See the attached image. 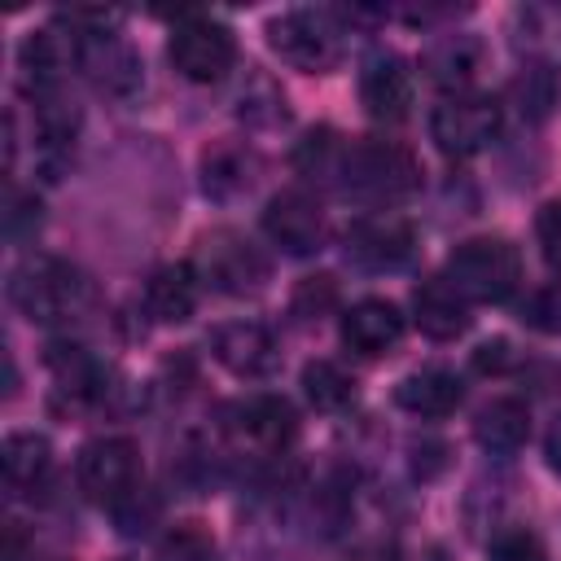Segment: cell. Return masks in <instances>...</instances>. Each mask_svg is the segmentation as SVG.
Segmentation results:
<instances>
[{"label": "cell", "mask_w": 561, "mask_h": 561, "mask_svg": "<svg viewBox=\"0 0 561 561\" xmlns=\"http://www.w3.org/2000/svg\"><path fill=\"white\" fill-rule=\"evenodd\" d=\"M9 302L31 324H70L75 316L88 311L92 285L75 263L53 254H31L9 276Z\"/></svg>", "instance_id": "6da1fadb"}, {"label": "cell", "mask_w": 561, "mask_h": 561, "mask_svg": "<svg viewBox=\"0 0 561 561\" xmlns=\"http://www.w3.org/2000/svg\"><path fill=\"white\" fill-rule=\"evenodd\" d=\"M337 188L368 206H390L421 188V162L399 140H377V136L346 140Z\"/></svg>", "instance_id": "7a4b0ae2"}, {"label": "cell", "mask_w": 561, "mask_h": 561, "mask_svg": "<svg viewBox=\"0 0 561 561\" xmlns=\"http://www.w3.org/2000/svg\"><path fill=\"white\" fill-rule=\"evenodd\" d=\"M267 44L285 66H294L302 75H329L346 57V31H342L337 13H329V9H289V13L272 18Z\"/></svg>", "instance_id": "3957f363"}, {"label": "cell", "mask_w": 561, "mask_h": 561, "mask_svg": "<svg viewBox=\"0 0 561 561\" xmlns=\"http://www.w3.org/2000/svg\"><path fill=\"white\" fill-rule=\"evenodd\" d=\"M447 285L465 302H504L522 285V254L504 237H469L447 254Z\"/></svg>", "instance_id": "277c9868"}, {"label": "cell", "mask_w": 561, "mask_h": 561, "mask_svg": "<svg viewBox=\"0 0 561 561\" xmlns=\"http://www.w3.org/2000/svg\"><path fill=\"white\" fill-rule=\"evenodd\" d=\"M504 110L495 96L482 92H451L443 105H434L430 114V140L447 153V158H473L482 153L495 136H500Z\"/></svg>", "instance_id": "5b68a950"}, {"label": "cell", "mask_w": 561, "mask_h": 561, "mask_svg": "<svg viewBox=\"0 0 561 561\" xmlns=\"http://www.w3.org/2000/svg\"><path fill=\"white\" fill-rule=\"evenodd\" d=\"M197 276L210 285V289H219V294H232V298H241V294H254V289H263V280H267V259H263V250L245 237V232H237V228H210L202 241H197Z\"/></svg>", "instance_id": "8992f818"}, {"label": "cell", "mask_w": 561, "mask_h": 561, "mask_svg": "<svg viewBox=\"0 0 561 561\" xmlns=\"http://www.w3.org/2000/svg\"><path fill=\"white\" fill-rule=\"evenodd\" d=\"M167 53H171V66L188 83H219L232 70V61H237V39H232V31L219 18L184 13L171 26Z\"/></svg>", "instance_id": "52a82bcc"}, {"label": "cell", "mask_w": 561, "mask_h": 561, "mask_svg": "<svg viewBox=\"0 0 561 561\" xmlns=\"http://www.w3.org/2000/svg\"><path fill=\"white\" fill-rule=\"evenodd\" d=\"M224 434L241 451L276 456L294 443L298 416H294L289 399H280V394H250V399H241L224 412Z\"/></svg>", "instance_id": "ba28073f"}, {"label": "cell", "mask_w": 561, "mask_h": 561, "mask_svg": "<svg viewBox=\"0 0 561 561\" xmlns=\"http://www.w3.org/2000/svg\"><path fill=\"white\" fill-rule=\"evenodd\" d=\"M75 478L88 500L114 508L123 495H131L140 486V451L131 438H96L79 451Z\"/></svg>", "instance_id": "9c48e42d"}, {"label": "cell", "mask_w": 561, "mask_h": 561, "mask_svg": "<svg viewBox=\"0 0 561 561\" xmlns=\"http://www.w3.org/2000/svg\"><path fill=\"white\" fill-rule=\"evenodd\" d=\"M416 254V232L403 215H359L346 228V259L368 272H399Z\"/></svg>", "instance_id": "30bf717a"}, {"label": "cell", "mask_w": 561, "mask_h": 561, "mask_svg": "<svg viewBox=\"0 0 561 561\" xmlns=\"http://www.w3.org/2000/svg\"><path fill=\"white\" fill-rule=\"evenodd\" d=\"M263 232L272 237V245H280L294 259L316 254L324 245V210L307 188H285V193H276L267 202Z\"/></svg>", "instance_id": "8fae6325"}, {"label": "cell", "mask_w": 561, "mask_h": 561, "mask_svg": "<svg viewBox=\"0 0 561 561\" xmlns=\"http://www.w3.org/2000/svg\"><path fill=\"white\" fill-rule=\"evenodd\" d=\"M359 105L373 123H403L412 114V70L394 53H373L359 66Z\"/></svg>", "instance_id": "7c38bea8"}, {"label": "cell", "mask_w": 561, "mask_h": 561, "mask_svg": "<svg viewBox=\"0 0 561 561\" xmlns=\"http://www.w3.org/2000/svg\"><path fill=\"white\" fill-rule=\"evenodd\" d=\"M210 355L237 377H267L280 364V342L259 320H228L210 333Z\"/></svg>", "instance_id": "4fadbf2b"}, {"label": "cell", "mask_w": 561, "mask_h": 561, "mask_svg": "<svg viewBox=\"0 0 561 561\" xmlns=\"http://www.w3.org/2000/svg\"><path fill=\"white\" fill-rule=\"evenodd\" d=\"M403 337V311L390 298H359L342 311V342L355 355H386Z\"/></svg>", "instance_id": "5bb4252c"}, {"label": "cell", "mask_w": 561, "mask_h": 561, "mask_svg": "<svg viewBox=\"0 0 561 561\" xmlns=\"http://www.w3.org/2000/svg\"><path fill=\"white\" fill-rule=\"evenodd\" d=\"M394 403H399L403 412L421 416V421H443V416H451V412L465 403V381H460L451 368L430 364V368L408 373V377L394 386Z\"/></svg>", "instance_id": "9a60e30c"}, {"label": "cell", "mask_w": 561, "mask_h": 561, "mask_svg": "<svg viewBox=\"0 0 561 561\" xmlns=\"http://www.w3.org/2000/svg\"><path fill=\"white\" fill-rule=\"evenodd\" d=\"M412 320L425 337L451 342L469 329V302L447 285V276H430L412 289Z\"/></svg>", "instance_id": "2e32d148"}, {"label": "cell", "mask_w": 561, "mask_h": 561, "mask_svg": "<svg viewBox=\"0 0 561 561\" xmlns=\"http://www.w3.org/2000/svg\"><path fill=\"white\" fill-rule=\"evenodd\" d=\"M197 267L193 263H162L145 280V311L158 324H184L197 311Z\"/></svg>", "instance_id": "e0dca14e"}, {"label": "cell", "mask_w": 561, "mask_h": 561, "mask_svg": "<svg viewBox=\"0 0 561 561\" xmlns=\"http://www.w3.org/2000/svg\"><path fill=\"white\" fill-rule=\"evenodd\" d=\"M254 171H259V158L237 140H219L202 153V188L215 202H232V197L250 193Z\"/></svg>", "instance_id": "ac0fdd59"}, {"label": "cell", "mask_w": 561, "mask_h": 561, "mask_svg": "<svg viewBox=\"0 0 561 561\" xmlns=\"http://www.w3.org/2000/svg\"><path fill=\"white\" fill-rule=\"evenodd\" d=\"M473 438L491 451V456H513L522 451V443L530 438V408L522 399H491L478 421H473Z\"/></svg>", "instance_id": "d6986e66"}, {"label": "cell", "mask_w": 561, "mask_h": 561, "mask_svg": "<svg viewBox=\"0 0 561 561\" xmlns=\"http://www.w3.org/2000/svg\"><path fill=\"white\" fill-rule=\"evenodd\" d=\"M0 465H4V482H9V491L26 495V491H35V486L48 478V469H53V447H48L44 434H35V430H18V434L4 438V447H0Z\"/></svg>", "instance_id": "ffe728a7"}, {"label": "cell", "mask_w": 561, "mask_h": 561, "mask_svg": "<svg viewBox=\"0 0 561 561\" xmlns=\"http://www.w3.org/2000/svg\"><path fill=\"white\" fill-rule=\"evenodd\" d=\"M421 70H425L438 88H456V92H460V88L473 79V70H478V44H473L469 35H447V39H438V44L425 48Z\"/></svg>", "instance_id": "44dd1931"}, {"label": "cell", "mask_w": 561, "mask_h": 561, "mask_svg": "<svg viewBox=\"0 0 561 561\" xmlns=\"http://www.w3.org/2000/svg\"><path fill=\"white\" fill-rule=\"evenodd\" d=\"M302 394L320 412H342L355 399V377L342 364H333V359H311L302 368Z\"/></svg>", "instance_id": "7402d4cb"}, {"label": "cell", "mask_w": 561, "mask_h": 561, "mask_svg": "<svg viewBox=\"0 0 561 561\" xmlns=\"http://www.w3.org/2000/svg\"><path fill=\"white\" fill-rule=\"evenodd\" d=\"M522 22V48L561 61V4H530L517 13Z\"/></svg>", "instance_id": "603a6c76"}, {"label": "cell", "mask_w": 561, "mask_h": 561, "mask_svg": "<svg viewBox=\"0 0 561 561\" xmlns=\"http://www.w3.org/2000/svg\"><path fill=\"white\" fill-rule=\"evenodd\" d=\"M158 561H219V548L197 526H175L158 543Z\"/></svg>", "instance_id": "cb8c5ba5"}, {"label": "cell", "mask_w": 561, "mask_h": 561, "mask_svg": "<svg viewBox=\"0 0 561 561\" xmlns=\"http://www.w3.org/2000/svg\"><path fill=\"white\" fill-rule=\"evenodd\" d=\"M522 320L539 333H561V285H539L522 302Z\"/></svg>", "instance_id": "d4e9b609"}, {"label": "cell", "mask_w": 561, "mask_h": 561, "mask_svg": "<svg viewBox=\"0 0 561 561\" xmlns=\"http://www.w3.org/2000/svg\"><path fill=\"white\" fill-rule=\"evenodd\" d=\"M110 513H114V522H118V530H123V535H145V530H149V522L158 517V500H153L145 486H136V491H131V495H123Z\"/></svg>", "instance_id": "484cf974"}, {"label": "cell", "mask_w": 561, "mask_h": 561, "mask_svg": "<svg viewBox=\"0 0 561 561\" xmlns=\"http://www.w3.org/2000/svg\"><path fill=\"white\" fill-rule=\"evenodd\" d=\"M535 237H539V250H543L548 267L561 272V197L539 206V215H535Z\"/></svg>", "instance_id": "4316f807"}, {"label": "cell", "mask_w": 561, "mask_h": 561, "mask_svg": "<svg viewBox=\"0 0 561 561\" xmlns=\"http://www.w3.org/2000/svg\"><path fill=\"white\" fill-rule=\"evenodd\" d=\"M491 561H543V548L530 530H500L491 539Z\"/></svg>", "instance_id": "83f0119b"}, {"label": "cell", "mask_w": 561, "mask_h": 561, "mask_svg": "<svg viewBox=\"0 0 561 561\" xmlns=\"http://www.w3.org/2000/svg\"><path fill=\"white\" fill-rule=\"evenodd\" d=\"M333 302H337V289H333L329 276H307V280L298 285V294H294V311H298V316H320V311H329Z\"/></svg>", "instance_id": "f1b7e54d"}, {"label": "cell", "mask_w": 561, "mask_h": 561, "mask_svg": "<svg viewBox=\"0 0 561 561\" xmlns=\"http://www.w3.org/2000/svg\"><path fill=\"white\" fill-rule=\"evenodd\" d=\"M39 224V202L35 197H9V210H4V228H9V237H22L26 228H35Z\"/></svg>", "instance_id": "f546056e"}, {"label": "cell", "mask_w": 561, "mask_h": 561, "mask_svg": "<svg viewBox=\"0 0 561 561\" xmlns=\"http://www.w3.org/2000/svg\"><path fill=\"white\" fill-rule=\"evenodd\" d=\"M504 359H508V346H504V342H486V346L478 351V359H473V364L486 373V368H500Z\"/></svg>", "instance_id": "4dcf8cb0"}, {"label": "cell", "mask_w": 561, "mask_h": 561, "mask_svg": "<svg viewBox=\"0 0 561 561\" xmlns=\"http://www.w3.org/2000/svg\"><path fill=\"white\" fill-rule=\"evenodd\" d=\"M543 456H548V465L561 473V416L548 425V438H543Z\"/></svg>", "instance_id": "1f68e13d"}, {"label": "cell", "mask_w": 561, "mask_h": 561, "mask_svg": "<svg viewBox=\"0 0 561 561\" xmlns=\"http://www.w3.org/2000/svg\"><path fill=\"white\" fill-rule=\"evenodd\" d=\"M53 561H61V557H53Z\"/></svg>", "instance_id": "d6a6232c"}]
</instances>
